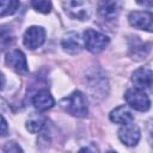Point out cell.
I'll return each instance as SVG.
<instances>
[{
	"mask_svg": "<svg viewBox=\"0 0 153 153\" xmlns=\"http://www.w3.org/2000/svg\"><path fill=\"white\" fill-rule=\"evenodd\" d=\"M8 130V126H7V122L6 120L0 115V136H4Z\"/></svg>",
	"mask_w": 153,
	"mask_h": 153,
	"instance_id": "cell-18",
	"label": "cell"
},
{
	"mask_svg": "<svg viewBox=\"0 0 153 153\" xmlns=\"http://www.w3.org/2000/svg\"><path fill=\"white\" fill-rule=\"evenodd\" d=\"M45 41V30L42 26H30L26 29V31L24 32V37H23V43L27 49H37L38 47H41Z\"/></svg>",
	"mask_w": 153,
	"mask_h": 153,
	"instance_id": "cell-6",
	"label": "cell"
},
{
	"mask_svg": "<svg viewBox=\"0 0 153 153\" xmlns=\"http://www.w3.org/2000/svg\"><path fill=\"white\" fill-rule=\"evenodd\" d=\"M120 12V4L117 1H102L98 5V13L104 20H112Z\"/></svg>",
	"mask_w": 153,
	"mask_h": 153,
	"instance_id": "cell-13",
	"label": "cell"
},
{
	"mask_svg": "<svg viewBox=\"0 0 153 153\" xmlns=\"http://www.w3.org/2000/svg\"><path fill=\"white\" fill-rule=\"evenodd\" d=\"M4 85H5V76H4V74L0 72V90H2Z\"/></svg>",
	"mask_w": 153,
	"mask_h": 153,
	"instance_id": "cell-20",
	"label": "cell"
},
{
	"mask_svg": "<svg viewBox=\"0 0 153 153\" xmlns=\"http://www.w3.org/2000/svg\"><path fill=\"white\" fill-rule=\"evenodd\" d=\"M20 2L17 0H0V17H8L17 12Z\"/></svg>",
	"mask_w": 153,
	"mask_h": 153,
	"instance_id": "cell-14",
	"label": "cell"
},
{
	"mask_svg": "<svg viewBox=\"0 0 153 153\" xmlns=\"http://www.w3.org/2000/svg\"><path fill=\"white\" fill-rule=\"evenodd\" d=\"M4 153H23V149L16 141H8L4 145Z\"/></svg>",
	"mask_w": 153,
	"mask_h": 153,
	"instance_id": "cell-17",
	"label": "cell"
},
{
	"mask_svg": "<svg viewBox=\"0 0 153 153\" xmlns=\"http://www.w3.org/2000/svg\"><path fill=\"white\" fill-rule=\"evenodd\" d=\"M140 137H141L140 128L133 122L123 124L118 130V139L126 146H129V147L136 146Z\"/></svg>",
	"mask_w": 153,
	"mask_h": 153,
	"instance_id": "cell-8",
	"label": "cell"
},
{
	"mask_svg": "<svg viewBox=\"0 0 153 153\" xmlns=\"http://www.w3.org/2000/svg\"><path fill=\"white\" fill-rule=\"evenodd\" d=\"M32 104L38 111H45L55 104L54 97L48 90H41L32 97Z\"/></svg>",
	"mask_w": 153,
	"mask_h": 153,
	"instance_id": "cell-11",
	"label": "cell"
},
{
	"mask_svg": "<svg viewBox=\"0 0 153 153\" xmlns=\"http://www.w3.org/2000/svg\"><path fill=\"white\" fill-rule=\"evenodd\" d=\"M62 6L68 17L78 20H87L92 14V4L90 1L71 0L63 1Z\"/></svg>",
	"mask_w": 153,
	"mask_h": 153,
	"instance_id": "cell-2",
	"label": "cell"
},
{
	"mask_svg": "<svg viewBox=\"0 0 153 153\" xmlns=\"http://www.w3.org/2000/svg\"><path fill=\"white\" fill-rule=\"evenodd\" d=\"M44 124H45V120L43 117H41V116H31L26 121L25 127H26V129L30 133L36 134V133H38V131L42 130V128L44 127Z\"/></svg>",
	"mask_w": 153,
	"mask_h": 153,
	"instance_id": "cell-15",
	"label": "cell"
},
{
	"mask_svg": "<svg viewBox=\"0 0 153 153\" xmlns=\"http://www.w3.org/2000/svg\"><path fill=\"white\" fill-rule=\"evenodd\" d=\"M31 6L39 13H49L51 11V2L50 1H44V0H35V1H31Z\"/></svg>",
	"mask_w": 153,
	"mask_h": 153,
	"instance_id": "cell-16",
	"label": "cell"
},
{
	"mask_svg": "<svg viewBox=\"0 0 153 153\" xmlns=\"http://www.w3.org/2000/svg\"><path fill=\"white\" fill-rule=\"evenodd\" d=\"M124 99L131 109L137 111H147L151 106V100L147 93L136 87L127 90L124 93Z\"/></svg>",
	"mask_w": 153,
	"mask_h": 153,
	"instance_id": "cell-4",
	"label": "cell"
},
{
	"mask_svg": "<svg viewBox=\"0 0 153 153\" xmlns=\"http://www.w3.org/2000/svg\"><path fill=\"white\" fill-rule=\"evenodd\" d=\"M110 120L114 123L117 124H127L134 121V116L130 111V109L126 105H120L117 108H115L111 112H110Z\"/></svg>",
	"mask_w": 153,
	"mask_h": 153,
	"instance_id": "cell-12",
	"label": "cell"
},
{
	"mask_svg": "<svg viewBox=\"0 0 153 153\" xmlns=\"http://www.w3.org/2000/svg\"><path fill=\"white\" fill-rule=\"evenodd\" d=\"M78 153H98V152H97V148L93 145H87V146L81 147Z\"/></svg>",
	"mask_w": 153,
	"mask_h": 153,
	"instance_id": "cell-19",
	"label": "cell"
},
{
	"mask_svg": "<svg viewBox=\"0 0 153 153\" xmlns=\"http://www.w3.org/2000/svg\"><path fill=\"white\" fill-rule=\"evenodd\" d=\"M110 39L106 35L96 31L93 29H87L84 32V38H82V44L85 45V48L93 53V54H98L100 51H103L108 44H109Z\"/></svg>",
	"mask_w": 153,
	"mask_h": 153,
	"instance_id": "cell-3",
	"label": "cell"
},
{
	"mask_svg": "<svg viewBox=\"0 0 153 153\" xmlns=\"http://www.w3.org/2000/svg\"><path fill=\"white\" fill-rule=\"evenodd\" d=\"M152 69L149 67H141L131 74V81L136 88L147 90L152 86Z\"/></svg>",
	"mask_w": 153,
	"mask_h": 153,
	"instance_id": "cell-10",
	"label": "cell"
},
{
	"mask_svg": "<svg viewBox=\"0 0 153 153\" xmlns=\"http://www.w3.org/2000/svg\"><path fill=\"white\" fill-rule=\"evenodd\" d=\"M61 47L67 54L75 55L82 50V39L76 32L69 31L63 35L61 39Z\"/></svg>",
	"mask_w": 153,
	"mask_h": 153,
	"instance_id": "cell-9",
	"label": "cell"
},
{
	"mask_svg": "<svg viewBox=\"0 0 153 153\" xmlns=\"http://www.w3.org/2000/svg\"><path fill=\"white\" fill-rule=\"evenodd\" d=\"M108 153H116V152H114V151H110V152H108Z\"/></svg>",
	"mask_w": 153,
	"mask_h": 153,
	"instance_id": "cell-21",
	"label": "cell"
},
{
	"mask_svg": "<svg viewBox=\"0 0 153 153\" xmlns=\"http://www.w3.org/2000/svg\"><path fill=\"white\" fill-rule=\"evenodd\" d=\"M61 108L74 117H85L88 114V105L85 96L80 91H74L60 102Z\"/></svg>",
	"mask_w": 153,
	"mask_h": 153,
	"instance_id": "cell-1",
	"label": "cell"
},
{
	"mask_svg": "<svg viewBox=\"0 0 153 153\" xmlns=\"http://www.w3.org/2000/svg\"><path fill=\"white\" fill-rule=\"evenodd\" d=\"M6 65L13 69L18 74H26L29 72V66L24 53L19 49H12L6 53L5 55Z\"/></svg>",
	"mask_w": 153,
	"mask_h": 153,
	"instance_id": "cell-5",
	"label": "cell"
},
{
	"mask_svg": "<svg viewBox=\"0 0 153 153\" xmlns=\"http://www.w3.org/2000/svg\"><path fill=\"white\" fill-rule=\"evenodd\" d=\"M153 17L151 12L147 11H133L128 16L129 24L139 30H145L147 32L153 31Z\"/></svg>",
	"mask_w": 153,
	"mask_h": 153,
	"instance_id": "cell-7",
	"label": "cell"
}]
</instances>
